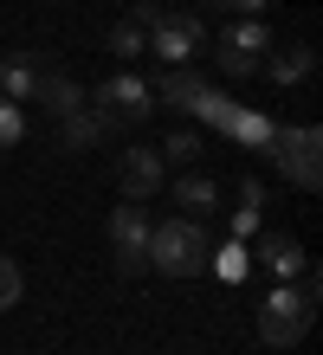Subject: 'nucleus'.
Wrapping results in <instances>:
<instances>
[{
	"instance_id": "nucleus-1",
	"label": "nucleus",
	"mask_w": 323,
	"mask_h": 355,
	"mask_svg": "<svg viewBox=\"0 0 323 355\" xmlns=\"http://www.w3.org/2000/svg\"><path fill=\"white\" fill-rule=\"evenodd\" d=\"M149 271H162V278H201L207 271V233L201 220H156L149 226Z\"/></svg>"
},
{
	"instance_id": "nucleus-2",
	"label": "nucleus",
	"mask_w": 323,
	"mask_h": 355,
	"mask_svg": "<svg viewBox=\"0 0 323 355\" xmlns=\"http://www.w3.org/2000/svg\"><path fill=\"white\" fill-rule=\"evenodd\" d=\"M310 317H317V297L304 284H272L265 297H258V343H272V349H297L304 343V329H310Z\"/></svg>"
},
{
	"instance_id": "nucleus-3",
	"label": "nucleus",
	"mask_w": 323,
	"mask_h": 355,
	"mask_svg": "<svg viewBox=\"0 0 323 355\" xmlns=\"http://www.w3.org/2000/svg\"><path fill=\"white\" fill-rule=\"evenodd\" d=\"M265 155L278 162V175H285L291 187H304V194L323 187V162H317L323 155V130H317V123H291V130H278Z\"/></svg>"
},
{
	"instance_id": "nucleus-4",
	"label": "nucleus",
	"mask_w": 323,
	"mask_h": 355,
	"mask_svg": "<svg viewBox=\"0 0 323 355\" xmlns=\"http://www.w3.org/2000/svg\"><path fill=\"white\" fill-rule=\"evenodd\" d=\"M149 207L142 200H123L117 214H110V252H117V271L123 278H142L149 271Z\"/></svg>"
},
{
	"instance_id": "nucleus-5",
	"label": "nucleus",
	"mask_w": 323,
	"mask_h": 355,
	"mask_svg": "<svg viewBox=\"0 0 323 355\" xmlns=\"http://www.w3.org/2000/svg\"><path fill=\"white\" fill-rule=\"evenodd\" d=\"M272 46H278V39H272L265 19H226V26H220V71L252 78L258 65H265V52H272Z\"/></svg>"
},
{
	"instance_id": "nucleus-6",
	"label": "nucleus",
	"mask_w": 323,
	"mask_h": 355,
	"mask_svg": "<svg viewBox=\"0 0 323 355\" xmlns=\"http://www.w3.org/2000/svg\"><path fill=\"white\" fill-rule=\"evenodd\" d=\"M201 46H207V26H201V13H181V7L168 13L156 33H149V52H156L162 65H188V58L201 52Z\"/></svg>"
},
{
	"instance_id": "nucleus-7",
	"label": "nucleus",
	"mask_w": 323,
	"mask_h": 355,
	"mask_svg": "<svg viewBox=\"0 0 323 355\" xmlns=\"http://www.w3.org/2000/svg\"><path fill=\"white\" fill-rule=\"evenodd\" d=\"M162 149H142V142H129V155H117V187H123V200H149V194H162Z\"/></svg>"
},
{
	"instance_id": "nucleus-8",
	"label": "nucleus",
	"mask_w": 323,
	"mask_h": 355,
	"mask_svg": "<svg viewBox=\"0 0 323 355\" xmlns=\"http://www.w3.org/2000/svg\"><path fill=\"white\" fill-rule=\"evenodd\" d=\"M110 136H117V116L103 110V103H78L72 116H58V142L65 149H103Z\"/></svg>"
},
{
	"instance_id": "nucleus-9",
	"label": "nucleus",
	"mask_w": 323,
	"mask_h": 355,
	"mask_svg": "<svg viewBox=\"0 0 323 355\" xmlns=\"http://www.w3.org/2000/svg\"><path fill=\"white\" fill-rule=\"evenodd\" d=\"M97 103H103V110H110L117 123H123V116H129V123H142L149 110H156V97H149V85H142L136 71H117V78H103V85H97Z\"/></svg>"
},
{
	"instance_id": "nucleus-10",
	"label": "nucleus",
	"mask_w": 323,
	"mask_h": 355,
	"mask_svg": "<svg viewBox=\"0 0 323 355\" xmlns=\"http://www.w3.org/2000/svg\"><path fill=\"white\" fill-rule=\"evenodd\" d=\"M252 265H265V271H272V284H291L310 259H304V245H297V239H285V233H258Z\"/></svg>"
},
{
	"instance_id": "nucleus-11",
	"label": "nucleus",
	"mask_w": 323,
	"mask_h": 355,
	"mask_svg": "<svg viewBox=\"0 0 323 355\" xmlns=\"http://www.w3.org/2000/svg\"><path fill=\"white\" fill-rule=\"evenodd\" d=\"M39 78H46V58H39V52H13V58H0V97L33 103Z\"/></svg>"
},
{
	"instance_id": "nucleus-12",
	"label": "nucleus",
	"mask_w": 323,
	"mask_h": 355,
	"mask_svg": "<svg viewBox=\"0 0 323 355\" xmlns=\"http://www.w3.org/2000/svg\"><path fill=\"white\" fill-rule=\"evenodd\" d=\"M258 71H265L272 85H285V91H291V85H304V78L317 71V52H310V46H285V52L272 46V52H265V65H258Z\"/></svg>"
},
{
	"instance_id": "nucleus-13",
	"label": "nucleus",
	"mask_w": 323,
	"mask_h": 355,
	"mask_svg": "<svg viewBox=\"0 0 323 355\" xmlns=\"http://www.w3.org/2000/svg\"><path fill=\"white\" fill-rule=\"evenodd\" d=\"M33 103H46L52 116H72L78 103H84V85H78V78H65V71H52V65H46V78H39Z\"/></svg>"
},
{
	"instance_id": "nucleus-14",
	"label": "nucleus",
	"mask_w": 323,
	"mask_h": 355,
	"mask_svg": "<svg viewBox=\"0 0 323 355\" xmlns=\"http://www.w3.org/2000/svg\"><path fill=\"white\" fill-rule=\"evenodd\" d=\"M226 136L240 142V149H252V155H265V149H272V136H278V123H272L265 110H233V123H226Z\"/></svg>"
},
{
	"instance_id": "nucleus-15",
	"label": "nucleus",
	"mask_w": 323,
	"mask_h": 355,
	"mask_svg": "<svg viewBox=\"0 0 323 355\" xmlns=\"http://www.w3.org/2000/svg\"><path fill=\"white\" fill-rule=\"evenodd\" d=\"M175 200L188 207V220H201V214H220V181H213V175H181L175 181Z\"/></svg>"
},
{
	"instance_id": "nucleus-16",
	"label": "nucleus",
	"mask_w": 323,
	"mask_h": 355,
	"mask_svg": "<svg viewBox=\"0 0 323 355\" xmlns=\"http://www.w3.org/2000/svg\"><path fill=\"white\" fill-rule=\"evenodd\" d=\"M201 85H207L201 71H188V65H168V71L156 78V85H149V97H156V103H181V110H188V103L201 97Z\"/></svg>"
},
{
	"instance_id": "nucleus-17",
	"label": "nucleus",
	"mask_w": 323,
	"mask_h": 355,
	"mask_svg": "<svg viewBox=\"0 0 323 355\" xmlns=\"http://www.w3.org/2000/svg\"><path fill=\"white\" fill-rule=\"evenodd\" d=\"M207 271H220L226 284H246V271H252V252H246V239H226V245H207Z\"/></svg>"
},
{
	"instance_id": "nucleus-18",
	"label": "nucleus",
	"mask_w": 323,
	"mask_h": 355,
	"mask_svg": "<svg viewBox=\"0 0 323 355\" xmlns=\"http://www.w3.org/2000/svg\"><path fill=\"white\" fill-rule=\"evenodd\" d=\"M233 110H240V103H233L220 85H201V97L188 103V116H201L207 130H226V123H233Z\"/></svg>"
},
{
	"instance_id": "nucleus-19",
	"label": "nucleus",
	"mask_w": 323,
	"mask_h": 355,
	"mask_svg": "<svg viewBox=\"0 0 323 355\" xmlns=\"http://www.w3.org/2000/svg\"><path fill=\"white\" fill-rule=\"evenodd\" d=\"M258 207H265V187L246 181L240 187V207H233V239H252L258 233Z\"/></svg>"
},
{
	"instance_id": "nucleus-20",
	"label": "nucleus",
	"mask_w": 323,
	"mask_h": 355,
	"mask_svg": "<svg viewBox=\"0 0 323 355\" xmlns=\"http://www.w3.org/2000/svg\"><path fill=\"white\" fill-rule=\"evenodd\" d=\"M19 136H26V110H19L13 97H0V155L19 149Z\"/></svg>"
},
{
	"instance_id": "nucleus-21",
	"label": "nucleus",
	"mask_w": 323,
	"mask_h": 355,
	"mask_svg": "<svg viewBox=\"0 0 323 355\" xmlns=\"http://www.w3.org/2000/svg\"><path fill=\"white\" fill-rule=\"evenodd\" d=\"M194 155H201V130H168V142H162V162H181V168H188Z\"/></svg>"
},
{
	"instance_id": "nucleus-22",
	"label": "nucleus",
	"mask_w": 323,
	"mask_h": 355,
	"mask_svg": "<svg viewBox=\"0 0 323 355\" xmlns=\"http://www.w3.org/2000/svg\"><path fill=\"white\" fill-rule=\"evenodd\" d=\"M110 52H117V58L149 52V33H142V26H129V19H117V26H110Z\"/></svg>"
},
{
	"instance_id": "nucleus-23",
	"label": "nucleus",
	"mask_w": 323,
	"mask_h": 355,
	"mask_svg": "<svg viewBox=\"0 0 323 355\" xmlns=\"http://www.w3.org/2000/svg\"><path fill=\"white\" fill-rule=\"evenodd\" d=\"M19 297H26V278H19V265L0 252V310H13Z\"/></svg>"
},
{
	"instance_id": "nucleus-24",
	"label": "nucleus",
	"mask_w": 323,
	"mask_h": 355,
	"mask_svg": "<svg viewBox=\"0 0 323 355\" xmlns=\"http://www.w3.org/2000/svg\"><path fill=\"white\" fill-rule=\"evenodd\" d=\"M168 13H175V7H162V0H142V7L129 13V26H142V33H156V26H162Z\"/></svg>"
},
{
	"instance_id": "nucleus-25",
	"label": "nucleus",
	"mask_w": 323,
	"mask_h": 355,
	"mask_svg": "<svg viewBox=\"0 0 323 355\" xmlns=\"http://www.w3.org/2000/svg\"><path fill=\"white\" fill-rule=\"evenodd\" d=\"M207 7H226L233 19H265V7H272V0H207Z\"/></svg>"
},
{
	"instance_id": "nucleus-26",
	"label": "nucleus",
	"mask_w": 323,
	"mask_h": 355,
	"mask_svg": "<svg viewBox=\"0 0 323 355\" xmlns=\"http://www.w3.org/2000/svg\"><path fill=\"white\" fill-rule=\"evenodd\" d=\"M162 7H175V0H162Z\"/></svg>"
}]
</instances>
